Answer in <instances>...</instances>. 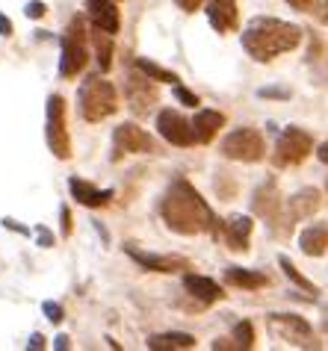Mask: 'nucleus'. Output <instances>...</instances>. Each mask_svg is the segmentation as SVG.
Segmentation results:
<instances>
[{
	"label": "nucleus",
	"instance_id": "1",
	"mask_svg": "<svg viewBox=\"0 0 328 351\" xmlns=\"http://www.w3.org/2000/svg\"><path fill=\"white\" fill-rule=\"evenodd\" d=\"M163 221H166L169 230L183 233V237H192V233H204V230H216L219 233V221L213 219V213L204 204V198L192 189L189 180L178 178L169 186L166 198H163Z\"/></svg>",
	"mask_w": 328,
	"mask_h": 351
},
{
	"label": "nucleus",
	"instance_id": "2",
	"mask_svg": "<svg viewBox=\"0 0 328 351\" xmlns=\"http://www.w3.org/2000/svg\"><path fill=\"white\" fill-rule=\"evenodd\" d=\"M298 42H302V30L296 24L278 21V18H255L243 33V47L257 62L275 60V56L298 47Z\"/></svg>",
	"mask_w": 328,
	"mask_h": 351
},
{
	"label": "nucleus",
	"instance_id": "3",
	"mask_svg": "<svg viewBox=\"0 0 328 351\" xmlns=\"http://www.w3.org/2000/svg\"><path fill=\"white\" fill-rule=\"evenodd\" d=\"M119 110V97L110 80L104 77H89L80 89V112L86 121H104Z\"/></svg>",
	"mask_w": 328,
	"mask_h": 351
},
{
	"label": "nucleus",
	"instance_id": "4",
	"mask_svg": "<svg viewBox=\"0 0 328 351\" xmlns=\"http://www.w3.org/2000/svg\"><path fill=\"white\" fill-rule=\"evenodd\" d=\"M62 45V60H60V74L62 77H77L86 68V60H89V51H86V36H83V21L74 18L69 24V30L60 38Z\"/></svg>",
	"mask_w": 328,
	"mask_h": 351
},
{
	"label": "nucleus",
	"instance_id": "5",
	"mask_svg": "<svg viewBox=\"0 0 328 351\" xmlns=\"http://www.w3.org/2000/svg\"><path fill=\"white\" fill-rule=\"evenodd\" d=\"M263 151H266V142L263 136L252 128H243V130H234L222 139V154L228 160H239V162H257L263 160Z\"/></svg>",
	"mask_w": 328,
	"mask_h": 351
},
{
	"label": "nucleus",
	"instance_id": "6",
	"mask_svg": "<svg viewBox=\"0 0 328 351\" xmlns=\"http://www.w3.org/2000/svg\"><path fill=\"white\" fill-rule=\"evenodd\" d=\"M47 145L60 160L71 157V139L65 130V101L60 95L47 97Z\"/></svg>",
	"mask_w": 328,
	"mask_h": 351
},
{
	"label": "nucleus",
	"instance_id": "7",
	"mask_svg": "<svg viewBox=\"0 0 328 351\" xmlns=\"http://www.w3.org/2000/svg\"><path fill=\"white\" fill-rule=\"evenodd\" d=\"M314 151V139L311 133L298 130V128H287L281 136H278V145H275V162L287 169V165H298L307 160V154Z\"/></svg>",
	"mask_w": 328,
	"mask_h": 351
},
{
	"label": "nucleus",
	"instance_id": "8",
	"mask_svg": "<svg viewBox=\"0 0 328 351\" xmlns=\"http://www.w3.org/2000/svg\"><path fill=\"white\" fill-rule=\"evenodd\" d=\"M269 328L278 339L284 343H293V346H314V330L311 325L302 319V316H284V313H275L269 316Z\"/></svg>",
	"mask_w": 328,
	"mask_h": 351
},
{
	"label": "nucleus",
	"instance_id": "9",
	"mask_svg": "<svg viewBox=\"0 0 328 351\" xmlns=\"http://www.w3.org/2000/svg\"><path fill=\"white\" fill-rule=\"evenodd\" d=\"M157 130L166 142L178 145V148H187V145L196 142V133H192V121H187L178 110H163L157 115Z\"/></svg>",
	"mask_w": 328,
	"mask_h": 351
},
{
	"label": "nucleus",
	"instance_id": "10",
	"mask_svg": "<svg viewBox=\"0 0 328 351\" xmlns=\"http://www.w3.org/2000/svg\"><path fill=\"white\" fill-rule=\"evenodd\" d=\"M113 142H115V157H121V154H151L154 151L151 136L130 121L119 124V128L113 130Z\"/></svg>",
	"mask_w": 328,
	"mask_h": 351
},
{
	"label": "nucleus",
	"instance_id": "11",
	"mask_svg": "<svg viewBox=\"0 0 328 351\" xmlns=\"http://www.w3.org/2000/svg\"><path fill=\"white\" fill-rule=\"evenodd\" d=\"M139 71V68H137ZM157 80H151L148 74H130L128 77V104L130 110L137 115H145L154 104H157V86H154Z\"/></svg>",
	"mask_w": 328,
	"mask_h": 351
},
{
	"label": "nucleus",
	"instance_id": "12",
	"mask_svg": "<svg viewBox=\"0 0 328 351\" xmlns=\"http://www.w3.org/2000/svg\"><path fill=\"white\" fill-rule=\"evenodd\" d=\"M128 254L139 263V266H145L148 271H157V275H172V271H189V263L183 257H175V254H145V251L128 245Z\"/></svg>",
	"mask_w": 328,
	"mask_h": 351
},
{
	"label": "nucleus",
	"instance_id": "13",
	"mask_svg": "<svg viewBox=\"0 0 328 351\" xmlns=\"http://www.w3.org/2000/svg\"><path fill=\"white\" fill-rule=\"evenodd\" d=\"M252 207H255V213L260 219H266V221H281V210L287 207L284 204V198L278 195V186L272 180L269 183H263L257 192H255V201H252Z\"/></svg>",
	"mask_w": 328,
	"mask_h": 351
},
{
	"label": "nucleus",
	"instance_id": "14",
	"mask_svg": "<svg viewBox=\"0 0 328 351\" xmlns=\"http://www.w3.org/2000/svg\"><path fill=\"white\" fill-rule=\"evenodd\" d=\"M207 21L216 33H234L239 24L237 0H210L207 6Z\"/></svg>",
	"mask_w": 328,
	"mask_h": 351
},
{
	"label": "nucleus",
	"instance_id": "15",
	"mask_svg": "<svg viewBox=\"0 0 328 351\" xmlns=\"http://www.w3.org/2000/svg\"><path fill=\"white\" fill-rule=\"evenodd\" d=\"M320 210V192L316 189H298L290 201H287V221H298V219H307Z\"/></svg>",
	"mask_w": 328,
	"mask_h": 351
},
{
	"label": "nucleus",
	"instance_id": "16",
	"mask_svg": "<svg viewBox=\"0 0 328 351\" xmlns=\"http://www.w3.org/2000/svg\"><path fill=\"white\" fill-rule=\"evenodd\" d=\"M219 230H222V237H225V242L234 251H246L248 248V237H252V219L248 216H231L228 224L219 221Z\"/></svg>",
	"mask_w": 328,
	"mask_h": 351
},
{
	"label": "nucleus",
	"instance_id": "17",
	"mask_svg": "<svg viewBox=\"0 0 328 351\" xmlns=\"http://www.w3.org/2000/svg\"><path fill=\"white\" fill-rule=\"evenodd\" d=\"M225 128V115L213 112V110H198L196 119H192V133H196V142L198 145H207L213 142V136Z\"/></svg>",
	"mask_w": 328,
	"mask_h": 351
},
{
	"label": "nucleus",
	"instance_id": "18",
	"mask_svg": "<svg viewBox=\"0 0 328 351\" xmlns=\"http://www.w3.org/2000/svg\"><path fill=\"white\" fill-rule=\"evenodd\" d=\"M86 9H89V18L95 27L107 33H119V12H115V0H86Z\"/></svg>",
	"mask_w": 328,
	"mask_h": 351
},
{
	"label": "nucleus",
	"instance_id": "19",
	"mask_svg": "<svg viewBox=\"0 0 328 351\" xmlns=\"http://www.w3.org/2000/svg\"><path fill=\"white\" fill-rule=\"evenodd\" d=\"M183 289H187L192 298H198L201 304H213V301L222 298V287L216 284V280L201 278V275H187L183 278Z\"/></svg>",
	"mask_w": 328,
	"mask_h": 351
},
{
	"label": "nucleus",
	"instance_id": "20",
	"mask_svg": "<svg viewBox=\"0 0 328 351\" xmlns=\"http://www.w3.org/2000/svg\"><path fill=\"white\" fill-rule=\"evenodd\" d=\"M69 189H71L74 198L83 204V207H101V204H107L113 198L110 189H98V186H92L89 180H80V178H71Z\"/></svg>",
	"mask_w": 328,
	"mask_h": 351
},
{
	"label": "nucleus",
	"instance_id": "21",
	"mask_svg": "<svg viewBox=\"0 0 328 351\" xmlns=\"http://www.w3.org/2000/svg\"><path fill=\"white\" fill-rule=\"evenodd\" d=\"M298 245L307 257H323L328 251V224H311L302 237H298Z\"/></svg>",
	"mask_w": 328,
	"mask_h": 351
},
{
	"label": "nucleus",
	"instance_id": "22",
	"mask_svg": "<svg viewBox=\"0 0 328 351\" xmlns=\"http://www.w3.org/2000/svg\"><path fill=\"white\" fill-rule=\"evenodd\" d=\"M225 278H228V284H234L239 289H260V287H266L269 280L263 271H252V269H228L225 271Z\"/></svg>",
	"mask_w": 328,
	"mask_h": 351
},
{
	"label": "nucleus",
	"instance_id": "23",
	"mask_svg": "<svg viewBox=\"0 0 328 351\" xmlns=\"http://www.w3.org/2000/svg\"><path fill=\"white\" fill-rule=\"evenodd\" d=\"M92 36H95V53H98V65H101V71H107V68L113 65V33L95 27Z\"/></svg>",
	"mask_w": 328,
	"mask_h": 351
},
{
	"label": "nucleus",
	"instance_id": "24",
	"mask_svg": "<svg viewBox=\"0 0 328 351\" xmlns=\"http://www.w3.org/2000/svg\"><path fill=\"white\" fill-rule=\"evenodd\" d=\"M196 346V337L189 334H160L148 339V348H192Z\"/></svg>",
	"mask_w": 328,
	"mask_h": 351
},
{
	"label": "nucleus",
	"instance_id": "25",
	"mask_svg": "<svg viewBox=\"0 0 328 351\" xmlns=\"http://www.w3.org/2000/svg\"><path fill=\"white\" fill-rule=\"evenodd\" d=\"M278 266L284 269V275L290 278V280H293V284H296L298 289H305L307 295H314V298H316V292H320V289H316V287H314V284H311V280H307V278H302V271H298V269L293 266L290 260H287V257H278Z\"/></svg>",
	"mask_w": 328,
	"mask_h": 351
},
{
	"label": "nucleus",
	"instance_id": "26",
	"mask_svg": "<svg viewBox=\"0 0 328 351\" xmlns=\"http://www.w3.org/2000/svg\"><path fill=\"white\" fill-rule=\"evenodd\" d=\"M137 68H139L142 74H148L151 80H157V83H172V86L178 83V77H175V74L166 71V68H160L157 62H151V60H137Z\"/></svg>",
	"mask_w": 328,
	"mask_h": 351
},
{
	"label": "nucleus",
	"instance_id": "27",
	"mask_svg": "<svg viewBox=\"0 0 328 351\" xmlns=\"http://www.w3.org/2000/svg\"><path fill=\"white\" fill-rule=\"evenodd\" d=\"M293 9L298 12H307V15H316L320 21H328V0H287Z\"/></svg>",
	"mask_w": 328,
	"mask_h": 351
},
{
	"label": "nucleus",
	"instance_id": "28",
	"mask_svg": "<svg viewBox=\"0 0 328 351\" xmlns=\"http://www.w3.org/2000/svg\"><path fill=\"white\" fill-rule=\"evenodd\" d=\"M234 334H237V346L239 348H252L255 346V330L248 322H239V325L234 328Z\"/></svg>",
	"mask_w": 328,
	"mask_h": 351
},
{
	"label": "nucleus",
	"instance_id": "29",
	"mask_svg": "<svg viewBox=\"0 0 328 351\" xmlns=\"http://www.w3.org/2000/svg\"><path fill=\"white\" fill-rule=\"evenodd\" d=\"M172 92H175V97H178V101H180L183 106H198V97L192 95V92H187V89H183L180 83H175V86H172Z\"/></svg>",
	"mask_w": 328,
	"mask_h": 351
},
{
	"label": "nucleus",
	"instance_id": "30",
	"mask_svg": "<svg viewBox=\"0 0 328 351\" xmlns=\"http://www.w3.org/2000/svg\"><path fill=\"white\" fill-rule=\"evenodd\" d=\"M42 310H45V316L51 319L54 325H60V322H62V307H60V304H54V301H45Z\"/></svg>",
	"mask_w": 328,
	"mask_h": 351
},
{
	"label": "nucleus",
	"instance_id": "31",
	"mask_svg": "<svg viewBox=\"0 0 328 351\" xmlns=\"http://www.w3.org/2000/svg\"><path fill=\"white\" fill-rule=\"evenodd\" d=\"M36 239H38V245H42V248H51L54 245V233L47 230V228H42V224L36 228Z\"/></svg>",
	"mask_w": 328,
	"mask_h": 351
},
{
	"label": "nucleus",
	"instance_id": "32",
	"mask_svg": "<svg viewBox=\"0 0 328 351\" xmlns=\"http://www.w3.org/2000/svg\"><path fill=\"white\" fill-rule=\"evenodd\" d=\"M24 12H27V18H33V21H38V18H42V15L47 12V9H45V3H38V0H33V3H27Z\"/></svg>",
	"mask_w": 328,
	"mask_h": 351
},
{
	"label": "nucleus",
	"instance_id": "33",
	"mask_svg": "<svg viewBox=\"0 0 328 351\" xmlns=\"http://www.w3.org/2000/svg\"><path fill=\"white\" fill-rule=\"evenodd\" d=\"M62 237H71V213H69V207H62Z\"/></svg>",
	"mask_w": 328,
	"mask_h": 351
},
{
	"label": "nucleus",
	"instance_id": "34",
	"mask_svg": "<svg viewBox=\"0 0 328 351\" xmlns=\"http://www.w3.org/2000/svg\"><path fill=\"white\" fill-rule=\"evenodd\" d=\"M175 3L183 9V12H196V9L204 3V0H175Z\"/></svg>",
	"mask_w": 328,
	"mask_h": 351
},
{
	"label": "nucleus",
	"instance_id": "35",
	"mask_svg": "<svg viewBox=\"0 0 328 351\" xmlns=\"http://www.w3.org/2000/svg\"><path fill=\"white\" fill-rule=\"evenodd\" d=\"M0 36H12V21L0 12Z\"/></svg>",
	"mask_w": 328,
	"mask_h": 351
},
{
	"label": "nucleus",
	"instance_id": "36",
	"mask_svg": "<svg viewBox=\"0 0 328 351\" xmlns=\"http://www.w3.org/2000/svg\"><path fill=\"white\" fill-rule=\"evenodd\" d=\"M27 348H45V337L42 334H33L30 343H27Z\"/></svg>",
	"mask_w": 328,
	"mask_h": 351
},
{
	"label": "nucleus",
	"instance_id": "37",
	"mask_svg": "<svg viewBox=\"0 0 328 351\" xmlns=\"http://www.w3.org/2000/svg\"><path fill=\"white\" fill-rule=\"evenodd\" d=\"M3 224H6L9 230H18V233H30V230H27V228H21V224H18V221H12V219H3Z\"/></svg>",
	"mask_w": 328,
	"mask_h": 351
},
{
	"label": "nucleus",
	"instance_id": "38",
	"mask_svg": "<svg viewBox=\"0 0 328 351\" xmlns=\"http://www.w3.org/2000/svg\"><path fill=\"white\" fill-rule=\"evenodd\" d=\"M316 157H320V160L328 165V142H323V145H320V151H316Z\"/></svg>",
	"mask_w": 328,
	"mask_h": 351
},
{
	"label": "nucleus",
	"instance_id": "39",
	"mask_svg": "<svg viewBox=\"0 0 328 351\" xmlns=\"http://www.w3.org/2000/svg\"><path fill=\"white\" fill-rule=\"evenodd\" d=\"M56 348H69V337H56Z\"/></svg>",
	"mask_w": 328,
	"mask_h": 351
}]
</instances>
